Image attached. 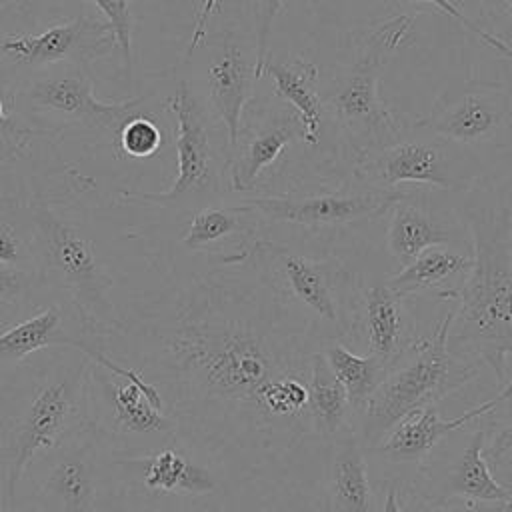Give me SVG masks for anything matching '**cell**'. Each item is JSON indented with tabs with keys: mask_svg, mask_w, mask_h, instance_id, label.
Here are the masks:
<instances>
[{
	"mask_svg": "<svg viewBox=\"0 0 512 512\" xmlns=\"http://www.w3.org/2000/svg\"><path fill=\"white\" fill-rule=\"evenodd\" d=\"M246 264L248 274L212 272L120 314L100 348L160 392L176 440L256 464L314 432L320 340Z\"/></svg>",
	"mask_w": 512,
	"mask_h": 512,
	"instance_id": "1",
	"label": "cell"
},
{
	"mask_svg": "<svg viewBox=\"0 0 512 512\" xmlns=\"http://www.w3.org/2000/svg\"><path fill=\"white\" fill-rule=\"evenodd\" d=\"M472 268L452 290L458 310L452 312L448 348L452 354L488 364L504 382L506 356L512 354V210L470 206Z\"/></svg>",
	"mask_w": 512,
	"mask_h": 512,
	"instance_id": "2",
	"label": "cell"
},
{
	"mask_svg": "<svg viewBox=\"0 0 512 512\" xmlns=\"http://www.w3.org/2000/svg\"><path fill=\"white\" fill-rule=\"evenodd\" d=\"M90 358L78 350L54 356L28 398L4 422V484L0 512L18 508V488L30 460L86 422Z\"/></svg>",
	"mask_w": 512,
	"mask_h": 512,
	"instance_id": "3",
	"label": "cell"
},
{
	"mask_svg": "<svg viewBox=\"0 0 512 512\" xmlns=\"http://www.w3.org/2000/svg\"><path fill=\"white\" fill-rule=\"evenodd\" d=\"M36 242V268L46 288L64 294L86 334L100 342L116 328L120 312L94 240L56 202L34 198L28 204Z\"/></svg>",
	"mask_w": 512,
	"mask_h": 512,
	"instance_id": "4",
	"label": "cell"
},
{
	"mask_svg": "<svg viewBox=\"0 0 512 512\" xmlns=\"http://www.w3.org/2000/svg\"><path fill=\"white\" fill-rule=\"evenodd\" d=\"M246 262L280 302L308 324L320 344L352 334L360 288L340 260L258 240L250 246Z\"/></svg>",
	"mask_w": 512,
	"mask_h": 512,
	"instance_id": "5",
	"label": "cell"
},
{
	"mask_svg": "<svg viewBox=\"0 0 512 512\" xmlns=\"http://www.w3.org/2000/svg\"><path fill=\"white\" fill-rule=\"evenodd\" d=\"M106 438L84 422L24 470L26 512H112L122 496V466Z\"/></svg>",
	"mask_w": 512,
	"mask_h": 512,
	"instance_id": "6",
	"label": "cell"
},
{
	"mask_svg": "<svg viewBox=\"0 0 512 512\" xmlns=\"http://www.w3.org/2000/svg\"><path fill=\"white\" fill-rule=\"evenodd\" d=\"M452 312L436 326L430 338L414 340L388 368L384 380L360 412V442L374 448L404 416L436 406L478 376V364L450 352Z\"/></svg>",
	"mask_w": 512,
	"mask_h": 512,
	"instance_id": "7",
	"label": "cell"
},
{
	"mask_svg": "<svg viewBox=\"0 0 512 512\" xmlns=\"http://www.w3.org/2000/svg\"><path fill=\"white\" fill-rule=\"evenodd\" d=\"M86 422L110 444L116 456L134 458L156 452L154 442L176 440L160 392L136 370L102 350L90 358L86 386Z\"/></svg>",
	"mask_w": 512,
	"mask_h": 512,
	"instance_id": "8",
	"label": "cell"
},
{
	"mask_svg": "<svg viewBox=\"0 0 512 512\" xmlns=\"http://www.w3.org/2000/svg\"><path fill=\"white\" fill-rule=\"evenodd\" d=\"M166 108L176 120V168L172 186L164 192H126L124 198L174 210H198L214 204L224 190L222 160L214 144V116L190 78H178L166 96Z\"/></svg>",
	"mask_w": 512,
	"mask_h": 512,
	"instance_id": "9",
	"label": "cell"
},
{
	"mask_svg": "<svg viewBox=\"0 0 512 512\" xmlns=\"http://www.w3.org/2000/svg\"><path fill=\"white\" fill-rule=\"evenodd\" d=\"M410 18L398 16L384 22L368 40L364 52L332 82L326 96L336 120L356 142L380 150L398 140L396 118L380 98V70L390 52H394L410 30Z\"/></svg>",
	"mask_w": 512,
	"mask_h": 512,
	"instance_id": "10",
	"label": "cell"
},
{
	"mask_svg": "<svg viewBox=\"0 0 512 512\" xmlns=\"http://www.w3.org/2000/svg\"><path fill=\"white\" fill-rule=\"evenodd\" d=\"M18 86L14 110L20 114L48 116L64 126L118 136L120 128L142 114H152L150 94H140L124 102H100L94 96L88 64H56Z\"/></svg>",
	"mask_w": 512,
	"mask_h": 512,
	"instance_id": "11",
	"label": "cell"
},
{
	"mask_svg": "<svg viewBox=\"0 0 512 512\" xmlns=\"http://www.w3.org/2000/svg\"><path fill=\"white\" fill-rule=\"evenodd\" d=\"M416 126L454 144H506L512 138V98L500 84L466 86Z\"/></svg>",
	"mask_w": 512,
	"mask_h": 512,
	"instance_id": "12",
	"label": "cell"
},
{
	"mask_svg": "<svg viewBox=\"0 0 512 512\" xmlns=\"http://www.w3.org/2000/svg\"><path fill=\"white\" fill-rule=\"evenodd\" d=\"M408 196L398 188H370L364 192H332L314 196H260L250 198L246 204L256 210L258 216L286 222L306 228H326L354 224L382 216L390 208Z\"/></svg>",
	"mask_w": 512,
	"mask_h": 512,
	"instance_id": "13",
	"label": "cell"
},
{
	"mask_svg": "<svg viewBox=\"0 0 512 512\" xmlns=\"http://www.w3.org/2000/svg\"><path fill=\"white\" fill-rule=\"evenodd\" d=\"M256 80V58L248 56L234 34L224 32L208 50L200 86L192 82L212 116L218 118L224 128L228 156L240 140L242 112L252 96Z\"/></svg>",
	"mask_w": 512,
	"mask_h": 512,
	"instance_id": "14",
	"label": "cell"
},
{
	"mask_svg": "<svg viewBox=\"0 0 512 512\" xmlns=\"http://www.w3.org/2000/svg\"><path fill=\"white\" fill-rule=\"evenodd\" d=\"M424 130V128H422ZM400 136L392 144L376 150L364 164V174L376 188H396L398 184H430L442 190L466 188L468 180L456 172L448 142L436 134Z\"/></svg>",
	"mask_w": 512,
	"mask_h": 512,
	"instance_id": "15",
	"label": "cell"
},
{
	"mask_svg": "<svg viewBox=\"0 0 512 512\" xmlns=\"http://www.w3.org/2000/svg\"><path fill=\"white\" fill-rule=\"evenodd\" d=\"M114 46L116 42L106 22L78 16L38 34L4 36L0 58L24 68L44 70L56 64H88L96 54H104Z\"/></svg>",
	"mask_w": 512,
	"mask_h": 512,
	"instance_id": "16",
	"label": "cell"
},
{
	"mask_svg": "<svg viewBox=\"0 0 512 512\" xmlns=\"http://www.w3.org/2000/svg\"><path fill=\"white\" fill-rule=\"evenodd\" d=\"M68 348L94 358L102 348L86 334L74 308L52 302L40 312L0 332V368L18 366L30 354L46 348Z\"/></svg>",
	"mask_w": 512,
	"mask_h": 512,
	"instance_id": "17",
	"label": "cell"
},
{
	"mask_svg": "<svg viewBox=\"0 0 512 512\" xmlns=\"http://www.w3.org/2000/svg\"><path fill=\"white\" fill-rule=\"evenodd\" d=\"M512 402V380L490 400L462 412L456 418H442L436 406H426L404 416L374 448L376 454L388 462H420L426 458L440 440L458 432L476 418L492 414L500 404Z\"/></svg>",
	"mask_w": 512,
	"mask_h": 512,
	"instance_id": "18",
	"label": "cell"
},
{
	"mask_svg": "<svg viewBox=\"0 0 512 512\" xmlns=\"http://www.w3.org/2000/svg\"><path fill=\"white\" fill-rule=\"evenodd\" d=\"M356 332L366 340L368 354L390 368L414 342L406 298L396 294L386 280L360 290L352 334Z\"/></svg>",
	"mask_w": 512,
	"mask_h": 512,
	"instance_id": "19",
	"label": "cell"
},
{
	"mask_svg": "<svg viewBox=\"0 0 512 512\" xmlns=\"http://www.w3.org/2000/svg\"><path fill=\"white\" fill-rule=\"evenodd\" d=\"M372 508L374 494L364 446L354 432H342L330 440L322 512H372Z\"/></svg>",
	"mask_w": 512,
	"mask_h": 512,
	"instance_id": "20",
	"label": "cell"
},
{
	"mask_svg": "<svg viewBox=\"0 0 512 512\" xmlns=\"http://www.w3.org/2000/svg\"><path fill=\"white\" fill-rule=\"evenodd\" d=\"M118 460L124 466L138 468L140 482L150 492L204 496L216 492L218 488L216 476L210 468L194 462L190 456L170 446L160 448L146 456Z\"/></svg>",
	"mask_w": 512,
	"mask_h": 512,
	"instance_id": "21",
	"label": "cell"
},
{
	"mask_svg": "<svg viewBox=\"0 0 512 512\" xmlns=\"http://www.w3.org/2000/svg\"><path fill=\"white\" fill-rule=\"evenodd\" d=\"M272 78L274 94L294 106L296 116L302 124V138L308 144H316L322 130V94L318 84V66L296 56L288 60H268L264 62L262 76Z\"/></svg>",
	"mask_w": 512,
	"mask_h": 512,
	"instance_id": "22",
	"label": "cell"
},
{
	"mask_svg": "<svg viewBox=\"0 0 512 512\" xmlns=\"http://www.w3.org/2000/svg\"><path fill=\"white\" fill-rule=\"evenodd\" d=\"M296 136H302V124L298 116L286 114L284 120L270 122L260 132L238 142L228 156L230 188L236 192L252 190L260 174L282 156Z\"/></svg>",
	"mask_w": 512,
	"mask_h": 512,
	"instance_id": "23",
	"label": "cell"
},
{
	"mask_svg": "<svg viewBox=\"0 0 512 512\" xmlns=\"http://www.w3.org/2000/svg\"><path fill=\"white\" fill-rule=\"evenodd\" d=\"M486 432L474 430L462 448L458 460L444 478V490L440 498H462L472 504H500L512 506V492L498 482L484 458Z\"/></svg>",
	"mask_w": 512,
	"mask_h": 512,
	"instance_id": "24",
	"label": "cell"
},
{
	"mask_svg": "<svg viewBox=\"0 0 512 512\" xmlns=\"http://www.w3.org/2000/svg\"><path fill=\"white\" fill-rule=\"evenodd\" d=\"M452 240L454 238L450 228L438 222L430 212L412 202L408 196L390 208L388 250L400 268L408 266L424 250L434 246H448Z\"/></svg>",
	"mask_w": 512,
	"mask_h": 512,
	"instance_id": "25",
	"label": "cell"
},
{
	"mask_svg": "<svg viewBox=\"0 0 512 512\" xmlns=\"http://www.w3.org/2000/svg\"><path fill=\"white\" fill-rule=\"evenodd\" d=\"M324 360L336 380L342 384L348 406L360 414L380 382L384 380L388 366L370 354H356L346 348L340 340H328L320 346Z\"/></svg>",
	"mask_w": 512,
	"mask_h": 512,
	"instance_id": "26",
	"label": "cell"
},
{
	"mask_svg": "<svg viewBox=\"0 0 512 512\" xmlns=\"http://www.w3.org/2000/svg\"><path fill=\"white\" fill-rule=\"evenodd\" d=\"M348 398L342 384L328 368L322 350L318 348L310 360L308 376V414L314 434L334 440L346 428Z\"/></svg>",
	"mask_w": 512,
	"mask_h": 512,
	"instance_id": "27",
	"label": "cell"
},
{
	"mask_svg": "<svg viewBox=\"0 0 512 512\" xmlns=\"http://www.w3.org/2000/svg\"><path fill=\"white\" fill-rule=\"evenodd\" d=\"M472 268V256L460 254L448 246H434L416 256L398 274L390 276L386 284L400 296L408 298L412 294L438 288L454 276L466 278Z\"/></svg>",
	"mask_w": 512,
	"mask_h": 512,
	"instance_id": "28",
	"label": "cell"
},
{
	"mask_svg": "<svg viewBox=\"0 0 512 512\" xmlns=\"http://www.w3.org/2000/svg\"><path fill=\"white\" fill-rule=\"evenodd\" d=\"M256 210L252 206H202L194 210L182 236V246L190 252L208 250L236 234H250L256 228Z\"/></svg>",
	"mask_w": 512,
	"mask_h": 512,
	"instance_id": "29",
	"label": "cell"
},
{
	"mask_svg": "<svg viewBox=\"0 0 512 512\" xmlns=\"http://www.w3.org/2000/svg\"><path fill=\"white\" fill-rule=\"evenodd\" d=\"M0 264L36 270V242L28 204L0 198Z\"/></svg>",
	"mask_w": 512,
	"mask_h": 512,
	"instance_id": "30",
	"label": "cell"
},
{
	"mask_svg": "<svg viewBox=\"0 0 512 512\" xmlns=\"http://www.w3.org/2000/svg\"><path fill=\"white\" fill-rule=\"evenodd\" d=\"M116 144L130 158H150L164 146V130L154 112L142 114L120 128Z\"/></svg>",
	"mask_w": 512,
	"mask_h": 512,
	"instance_id": "31",
	"label": "cell"
},
{
	"mask_svg": "<svg viewBox=\"0 0 512 512\" xmlns=\"http://www.w3.org/2000/svg\"><path fill=\"white\" fill-rule=\"evenodd\" d=\"M104 16L112 30L116 48L122 58V70L128 86L134 82V54H132V12L130 0H90Z\"/></svg>",
	"mask_w": 512,
	"mask_h": 512,
	"instance_id": "32",
	"label": "cell"
},
{
	"mask_svg": "<svg viewBox=\"0 0 512 512\" xmlns=\"http://www.w3.org/2000/svg\"><path fill=\"white\" fill-rule=\"evenodd\" d=\"M42 288H46L42 276L36 270L12 268L0 264V304L24 306Z\"/></svg>",
	"mask_w": 512,
	"mask_h": 512,
	"instance_id": "33",
	"label": "cell"
},
{
	"mask_svg": "<svg viewBox=\"0 0 512 512\" xmlns=\"http://www.w3.org/2000/svg\"><path fill=\"white\" fill-rule=\"evenodd\" d=\"M286 0H256L254 10V56H256V78H262L264 62L268 60L270 36L276 18L282 14Z\"/></svg>",
	"mask_w": 512,
	"mask_h": 512,
	"instance_id": "34",
	"label": "cell"
},
{
	"mask_svg": "<svg viewBox=\"0 0 512 512\" xmlns=\"http://www.w3.org/2000/svg\"><path fill=\"white\" fill-rule=\"evenodd\" d=\"M36 134L38 132L24 118L6 112L0 96V162L18 156Z\"/></svg>",
	"mask_w": 512,
	"mask_h": 512,
	"instance_id": "35",
	"label": "cell"
},
{
	"mask_svg": "<svg viewBox=\"0 0 512 512\" xmlns=\"http://www.w3.org/2000/svg\"><path fill=\"white\" fill-rule=\"evenodd\" d=\"M404 2H412V4H432L434 8H438L440 12H444L446 16L454 18L456 22H460L466 30H470L474 36H478L484 44H488L490 48H494L498 54H502V56H506L508 60H512V46H510L508 42L500 40L498 36H494L492 32L484 30L482 26H478L474 20H470L454 2H450V0H404Z\"/></svg>",
	"mask_w": 512,
	"mask_h": 512,
	"instance_id": "36",
	"label": "cell"
},
{
	"mask_svg": "<svg viewBox=\"0 0 512 512\" xmlns=\"http://www.w3.org/2000/svg\"><path fill=\"white\" fill-rule=\"evenodd\" d=\"M486 456L492 472L504 478L508 482L506 488L512 492V422L502 424L494 430Z\"/></svg>",
	"mask_w": 512,
	"mask_h": 512,
	"instance_id": "37",
	"label": "cell"
},
{
	"mask_svg": "<svg viewBox=\"0 0 512 512\" xmlns=\"http://www.w3.org/2000/svg\"><path fill=\"white\" fill-rule=\"evenodd\" d=\"M380 512H404L400 498H398V488L396 486H388L382 498V506Z\"/></svg>",
	"mask_w": 512,
	"mask_h": 512,
	"instance_id": "38",
	"label": "cell"
},
{
	"mask_svg": "<svg viewBox=\"0 0 512 512\" xmlns=\"http://www.w3.org/2000/svg\"><path fill=\"white\" fill-rule=\"evenodd\" d=\"M414 512H462L458 506H454L450 502V498H440V500H434V502H428L420 508H416Z\"/></svg>",
	"mask_w": 512,
	"mask_h": 512,
	"instance_id": "39",
	"label": "cell"
},
{
	"mask_svg": "<svg viewBox=\"0 0 512 512\" xmlns=\"http://www.w3.org/2000/svg\"><path fill=\"white\" fill-rule=\"evenodd\" d=\"M4 484V422H0V490Z\"/></svg>",
	"mask_w": 512,
	"mask_h": 512,
	"instance_id": "40",
	"label": "cell"
},
{
	"mask_svg": "<svg viewBox=\"0 0 512 512\" xmlns=\"http://www.w3.org/2000/svg\"><path fill=\"white\" fill-rule=\"evenodd\" d=\"M508 6H510V10H512V0H504Z\"/></svg>",
	"mask_w": 512,
	"mask_h": 512,
	"instance_id": "41",
	"label": "cell"
},
{
	"mask_svg": "<svg viewBox=\"0 0 512 512\" xmlns=\"http://www.w3.org/2000/svg\"><path fill=\"white\" fill-rule=\"evenodd\" d=\"M14 512H26V510H24V508H20V506H18V508H16V510H14Z\"/></svg>",
	"mask_w": 512,
	"mask_h": 512,
	"instance_id": "42",
	"label": "cell"
}]
</instances>
